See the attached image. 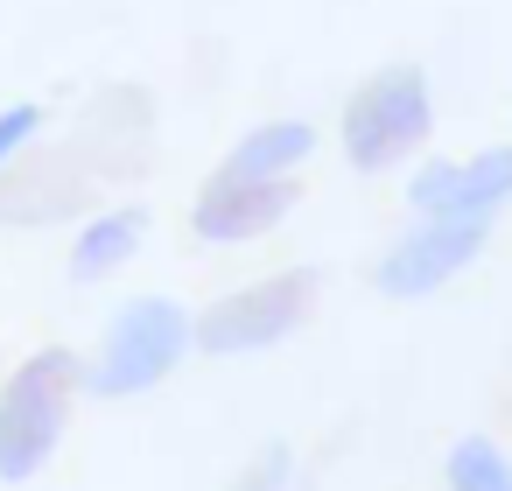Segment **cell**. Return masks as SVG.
Here are the masks:
<instances>
[{
    "mask_svg": "<svg viewBox=\"0 0 512 491\" xmlns=\"http://www.w3.org/2000/svg\"><path fill=\"white\" fill-rule=\"evenodd\" d=\"M148 134H155V113H148V99L134 85L99 92L71 141L29 148L8 176H0V218L8 225H50V218H71V211L99 204L106 183L141 176Z\"/></svg>",
    "mask_w": 512,
    "mask_h": 491,
    "instance_id": "1",
    "label": "cell"
},
{
    "mask_svg": "<svg viewBox=\"0 0 512 491\" xmlns=\"http://www.w3.org/2000/svg\"><path fill=\"white\" fill-rule=\"evenodd\" d=\"M78 379L85 372L64 344H50V351H36L29 365L8 372V386H0V484H29L57 456Z\"/></svg>",
    "mask_w": 512,
    "mask_h": 491,
    "instance_id": "2",
    "label": "cell"
},
{
    "mask_svg": "<svg viewBox=\"0 0 512 491\" xmlns=\"http://www.w3.org/2000/svg\"><path fill=\"white\" fill-rule=\"evenodd\" d=\"M190 344H197V316H190L183 302H169V295H141V302H127V309L106 323L99 358L85 365V386H92L99 400L148 393V386H162V379L183 365Z\"/></svg>",
    "mask_w": 512,
    "mask_h": 491,
    "instance_id": "3",
    "label": "cell"
},
{
    "mask_svg": "<svg viewBox=\"0 0 512 491\" xmlns=\"http://www.w3.org/2000/svg\"><path fill=\"white\" fill-rule=\"evenodd\" d=\"M435 127V106H428V78L414 64H386L379 78H365L344 106V162L379 176V169H400Z\"/></svg>",
    "mask_w": 512,
    "mask_h": 491,
    "instance_id": "4",
    "label": "cell"
},
{
    "mask_svg": "<svg viewBox=\"0 0 512 491\" xmlns=\"http://www.w3.org/2000/svg\"><path fill=\"white\" fill-rule=\"evenodd\" d=\"M316 267H288V274H267V281H246L232 295H218L204 316H197V351L211 358H246V351H267L281 337H295L316 309Z\"/></svg>",
    "mask_w": 512,
    "mask_h": 491,
    "instance_id": "5",
    "label": "cell"
},
{
    "mask_svg": "<svg viewBox=\"0 0 512 491\" xmlns=\"http://www.w3.org/2000/svg\"><path fill=\"white\" fill-rule=\"evenodd\" d=\"M491 239V218H421L393 253H379V295L393 302H414V295H435L442 281H456Z\"/></svg>",
    "mask_w": 512,
    "mask_h": 491,
    "instance_id": "6",
    "label": "cell"
},
{
    "mask_svg": "<svg viewBox=\"0 0 512 491\" xmlns=\"http://www.w3.org/2000/svg\"><path fill=\"white\" fill-rule=\"evenodd\" d=\"M288 211H295V183H260V176L218 169V176L197 190V204H190V232L211 239V246H232V239L274 232Z\"/></svg>",
    "mask_w": 512,
    "mask_h": 491,
    "instance_id": "7",
    "label": "cell"
},
{
    "mask_svg": "<svg viewBox=\"0 0 512 491\" xmlns=\"http://www.w3.org/2000/svg\"><path fill=\"white\" fill-rule=\"evenodd\" d=\"M512 197V148H484L470 162H428L407 183V204L421 218H498Z\"/></svg>",
    "mask_w": 512,
    "mask_h": 491,
    "instance_id": "8",
    "label": "cell"
},
{
    "mask_svg": "<svg viewBox=\"0 0 512 491\" xmlns=\"http://www.w3.org/2000/svg\"><path fill=\"white\" fill-rule=\"evenodd\" d=\"M141 232H148V218H141L134 204L99 211V218L78 232V246H71V281H106V274H120V267L134 260Z\"/></svg>",
    "mask_w": 512,
    "mask_h": 491,
    "instance_id": "9",
    "label": "cell"
},
{
    "mask_svg": "<svg viewBox=\"0 0 512 491\" xmlns=\"http://www.w3.org/2000/svg\"><path fill=\"white\" fill-rule=\"evenodd\" d=\"M309 148H316V134H309L302 120H274V127H253V134L225 155V169H232V176H260V183H288V169L309 162Z\"/></svg>",
    "mask_w": 512,
    "mask_h": 491,
    "instance_id": "10",
    "label": "cell"
},
{
    "mask_svg": "<svg viewBox=\"0 0 512 491\" xmlns=\"http://www.w3.org/2000/svg\"><path fill=\"white\" fill-rule=\"evenodd\" d=\"M442 484L449 491H512V456L491 435H463L442 456Z\"/></svg>",
    "mask_w": 512,
    "mask_h": 491,
    "instance_id": "11",
    "label": "cell"
},
{
    "mask_svg": "<svg viewBox=\"0 0 512 491\" xmlns=\"http://www.w3.org/2000/svg\"><path fill=\"white\" fill-rule=\"evenodd\" d=\"M36 134H43V106H8L0 113V176L36 148Z\"/></svg>",
    "mask_w": 512,
    "mask_h": 491,
    "instance_id": "12",
    "label": "cell"
},
{
    "mask_svg": "<svg viewBox=\"0 0 512 491\" xmlns=\"http://www.w3.org/2000/svg\"><path fill=\"white\" fill-rule=\"evenodd\" d=\"M232 491H288V442L253 449V463L232 477Z\"/></svg>",
    "mask_w": 512,
    "mask_h": 491,
    "instance_id": "13",
    "label": "cell"
}]
</instances>
